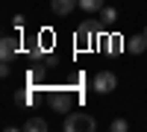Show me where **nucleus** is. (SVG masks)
<instances>
[{"instance_id":"nucleus-1","label":"nucleus","mask_w":147,"mask_h":132,"mask_svg":"<svg viewBox=\"0 0 147 132\" xmlns=\"http://www.w3.org/2000/svg\"><path fill=\"white\" fill-rule=\"evenodd\" d=\"M62 129L65 132H94L97 129V121L88 112H68L65 121H62Z\"/></svg>"},{"instance_id":"nucleus-2","label":"nucleus","mask_w":147,"mask_h":132,"mask_svg":"<svg viewBox=\"0 0 147 132\" xmlns=\"http://www.w3.org/2000/svg\"><path fill=\"white\" fill-rule=\"evenodd\" d=\"M91 88H94L97 94H112V91L118 88V76L112 74V70H100V74L94 76V82H91Z\"/></svg>"},{"instance_id":"nucleus-3","label":"nucleus","mask_w":147,"mask_h":132,"mask_svg":"<svg viewBox=\"0 0 147 132\" xmlns=\"http://www.w3.org/2000/svg\"><path fill=\"white\" fill-rule=\"evenodd\" d=\"M71 106H74V97H71L68 91H56V94H50V109H53V112L65 115V112H71Z\"/></svg>"},{"instance_id":"nucleus-4","label":"nucleus","mask_w":147,"mask_h":132,"mask_svg":"<svg viewBox=\"0 0 147 132\" xmlns=\"http://www.w3.org/2000/svg\"><path fill=\"white\" fill-rule=\"evenodd\" d=\"M15 56H18V38L6 35V38L0 41V62H12Z\"/></svg>"},{"instance_id":"nucleus-5","label":"nucleus","mask_w":147,"mask_h":132,"mask_svg":"<svg viewBox=\"0 0 147 132\" xmlns=\"http://www.w3.org/2000/svg\"><path fill=\"white\" fill-rule=\"evenodd\" d=\"M77 6H80V0H50V9L56 18H68Z\"/></svg>"},{"instance_id":"nucleus-6","label":"nucleus","mask_w":147,"mask_h":132,"mask_svg":"<svg viewBox=\"0 0 147 132\" xmlns=\"http://www.w3.org/2000/svg\"><path fill=\"white\" fill-rule=\"evenodd\" d=\"M124 50H127V53H132V56L144 53V50H147V35H144V32H141V35H129L127 44H124Z\"/></svg>"},{"instance_id":"nucleus-7","label":"nucleus","mask_w":147,"mask_h":132,"mask_svg":"<svg viewBox=\"0 0 147 132\" xmlns=\"http://www.w3.org/2000/svg\"><path fill=\"white\" fill-rule=\"evenodd\" d=\"M91 35H94V23L91 21L80 23V29H77V47H88L91 44Z\"/></svg>"},{"instance_id":"nucleus-8","label":"nucleus","mask_w":147,"mask_h":132,"mask_svg":"<svg viewBox=\"0 0 147 132\" xmlns=\"http://www.w3.org/2000/svg\"><path fill=\"white\" fill-rule=\"evenodd\" d=\"M24 129H27V132H44L47 129V121H44V117H30V121L24 123Z\"/></svg>"},{"instance_id":"nucleus-9","label":"nucleus","mask_w":147,"mask_h":132,"mask_svg":"<svg viewBox=\"0 0 147 132\" xmlns=\"http://www.w3.org/2000/svg\"><path fill=\"white\" fill-rule=\"evenodd\" d=\"M106 3H103V0H80V9L82 12H88V15H91V12H100Z\"/></svg>"},{"instance_id":"nucleus-10","label":"nucleus","mask_w":147,"mask_h":132,"mask_svg":"<svg viewBox=\"0 0 147 132\" xmlns=\"http://www.w3.org/2000/svg\"><path fill=\"white\" fill-rule=\"evenodd\" d=\"M115 18H118V9H115V6H103V9H100V21L115 23Z\"/></svg>"},{"instance_id":"nucleus-11","label":"nucleus","mask_w":147,"mask_h":132,"mask_svg":"<svg viewBox=\"0 0 147 132\" xmlns=\"http://www.w3.org/2000/svg\"><path fill=\"white\" fill-rule=\"evenodd\" d=\"M109 129H112V132H127V129H129V123L124 121V117H115V121L109 123Z\"/></svg>"},{"instance_id":"nucleus-12","label":"nucleus","mask_w":147,"mask_h":132,"mask_svg":"<svg viewBox=\"0 0 147 132\" xmlns=\"http://www.w3.org/2000/svg\"><path fill=\"white\" fill-rule=\"evenodd\" d=\"M0 74H3V76H9V74H12V68H9V62H3V65H0Z\"/></svg>"},{"instance_id":"nucleus-13","label":"nucleus","mask_w":147,"mask_h":132,"mask_svg":"<svg viewBox=\"0 0 147 132\" xmlns=\"http://www.w3.org/2000/svg\"><path fill=\"white\" fill-rule=\"evenodd\" d=\"M144 35H147V27H144Z\"/></svg>"}]
</instances>
